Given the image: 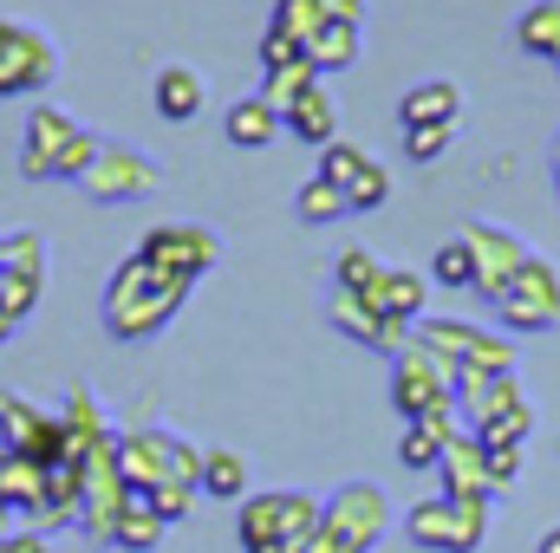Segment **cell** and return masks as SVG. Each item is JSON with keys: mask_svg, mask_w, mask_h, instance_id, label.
<instances>
[{"mask_svg": "<svg viewBox=\"0 0 560 553\" xmlns=\"http://www.w3.org/2000/svg\"><path fill=\"white\" fill-rule=\"evenodd\" d=\"M0 242H7V274L46 280V235H39V228H13V235H0Z\"/></svg>", "mask_w": 560, "mask_h": 553, "instance_id": "35", "label": "cell"}, {"mask_svg": "<svg viewBox=\"0 0 560 553\" xmlns=\"http://www.w3.org/2000/svg\"><path fill=\"white\" fill-rule=\"evenodd\" d=\"M59 423H66V462H79V469H85V456L112 436V423H105V411H98L92 391H72L66 411H59Z\"/></svg>", "mask_w": 560, "mask_h": 553, "instance_id": "24", "label": "cell"}, {"mask_svg": "<svg viewBox=\"0 0 560 553\" xmlns=\"http://www.w3.org/2000/svg\"><path fill=\"white\" fill-rule=\"evenodd\" d=\"M85 125L72 118V111H59V105H33L26 111V131H20V176L26 183H52V169H59V156L72 150V138H79Z\"/></svg>", "mask_w": 560, "mask_h": 553, "instance_id": "14", "label": "cell"}, {"mask_svg": "<svg viewBox=\"0 0 560 553\" xmlns=\"http://www.w3.org/2000/svg\"><path fill=\"white\" fill-rule=\"evenodd\" d=\"M7 521H13V502H7V495H0V534H13V528H7Z\"/></svg>", "mask_w": 560, "mask_h": 553, "instance_id": "47", "label": "cell"}, {"mask_svg": "<svg viewBox=\"0 0 560 553\" xmlns=\"http://www.w3.org/2000/svg\"><path fill=\"white\" fill-rule=\"evenodd\" d=\"M156 176H163V169H156L143 150L105 143V150H98V163L85 169V183H79V189H85L98 209H118V202H138V196H150V189H156Z\"/></svg>", "mask_w": 560, "mask_h": 553, "instance_id": "13", "label": "cell"}, {"mask_svg": "<svg viewBox=\"0 0 560 553\" xmlns=\"http://www.w3.org/2000/svg\"><path fill=\"white\" fill-rule=\"evenodd\" d=\"M189 286L196 280L183 274H163V268H150L143 255H131L118 274H112V286H105V332L112 339H156L170 319H176V306L189 299Z\"/></svg>", "mask_w": 560, "mask_h": 553, "instance_id": "1", "label": "cell"}, {"mask_svg": "<svg viewBox=\"0 0 560 553\" xmlns=\"http://www.w3.org/2000/svg\"><path fill=\"white\" fill-rule=\"evenodd\" d=\"M326 521V502L300 495V489H261L242 502L235 528H242V553H293L300 541H313Z\"/></svg>", "mask_w": 560, "mask_h": 553, "instance_id": "2", "label": "cell"}, {"mask_svg": "<svg viewBox=\"0 0 560 553\" xmlns=\"http://www.w3.org/2000/svg\"><path fill=\"white\" fill-rule=\"evenodd\" d=\"M392 411L405 416V423L456 411V372H450L436 352H423L418 339L392 358Z\"/></svg>", "mask_w": 560, "mask_h": 553, "instance_id": "4", "label": "cell"}, {"mask_svg": "<svg viewBox=\"0 0 560 553\" xmlns=\"http://www.w3.org/2000/svg\"><path fill=\"white\" fill-rule=\"evenodd\" d=\"M405 534L423 553H476L489 541V502H456V495H430L405 515Z\"/></svg>", "mask_w": 560, "mask_h": 553, "instance_id": "5", "label": "cell"}, {"mask_svg": "<svg viewBox=\"0 0 560 553\" xmlns=\"http://www.w3.org/2000/svg\"><path fill=\"white\" fill-rule=\"evenodd\" d=\"M326 20H332V13H326V0H275V20H268V26L306 46V39L326 26Z\"/></svg>", "mask_w": 560, "mask_h": 553, "instance_id": "33", "label": "cell"}, {"mask_svg": "<svg viewBox=\"0 0 560 553\" xmlns=\"http://www.w3.org/2000/svg\"><path fill=\"white\" fill-rule=\"evenodd\" d=\"M287 125H280V111L261 98V92H248V98H235L229 105V118H222V138L235 143V150H268Z\"/></svg>", "mask_w": 560, "mask_h": 553, "instance_id": "22", "label": "cell"}, {"mask_svg": "<svg viewBox=\"0 0 560 553\" xmlns=\"http://www.w3.org/2000/svg\"><path fill=\"white\" fill-rule=\"evenodd\" d=\"M293 209H300V222H313V228H326V222H339V215H352V202H346V189L339 183H326L319 169L300 183V196H293Z\"/></svg>", "mask_w": 560, "mask_h": 553, "instance_id": "30", "label": "cell"}, {"mask_svg": "<svg viewBox=\"0 0 560 553\" xmlns=\"http://www.w3.org/2000/svg\"><path fill=\"white\" fill-rule=\"evenodd\" d=\"M555 189H560V138H555Z\"/></svg>", "mask_w": 560, "mask_h": 553, "instance_id": "49", "label": "cell"}, {"mask_svg": "<svg viewBox=\"0 0 560 553\" xmlns=\"http://www.w3.org/2000/svg\"><path fill=\"white\" fill-rule=\"evenodd\" d=\"M378 274H385V261L372 248H339V261H332V286L339 293H372Z\"/></svg>", "mask_w": 560, "mask_h": 553, "instance_id": "34", "label": "cell"}, {"mask_svg": "<svg viewBox=\"0 0 560 553\" xmlns=\"http://www.w3.org/2000/svg\"><path fill=\"white\" fill-rule=\"evenodd\" d=\"M196 495H202L196 482H156V489H150L143 502H150V515H156L163 528H176V521H189V508H196Z\"/></svg>", "mask_w": 560, "mask_h": 553, "instance_id": "37", "label": "cell"}, {"mask_svg": "<svg viewBox=\"0 0 560 553\" xmlns=\"http://www.w3.org/2000/svg\"><path fill=\"white\" fill-rule=\"evenodd\" d=\"M163 534H170V528H163V521H156V515H150V502H131V508H125V521H118V534H112V548H125V553H156V541H163Z\"/></svg>", "mask_w": 560, "mask_h": 553, "instance_id": "32", "label": "cell"}, {"mask_svg": "<svg viewBox=\"0 0 560 553\" xmlns=\"http://www.w3.org/2000/svg\"><path fill=\"white\" fill-rule=\"evenodd\" d=\"M170 456H176V436L170 430H150V423H131L118 430V462H125V482L150 495L163 475H170Z\"/></svg>", "mask_w": 560, "mask_h": 553, "instance_id": "18", "label": "cell"}, {"mask_svg": "<svg viewBox=\"0 0 560 553\" xmlns=\"http://www.w3.org/2000/svg\"><path fill=\"white\" fill-rule=\"evenodd\" d=\"M326 319H332L346 339H359L365 352H385V358H398V352L411 345V332H418V326H398V319H385V313H378L365 293H339V286H332V299H326Z\"/></svg>", "mask_w": 560, "mask_h": 553, "instance_id": "15", "label": "cell"}, {"mask_svg": "<svg viewBox=\"0 0 560 553\" xmlns=\"http://www.w3.org/2000/svg\"><path fill=\"white\" fill-rule=\"evenodd\" d=\"M430 280H436V286H456V293H463V286H476V255H469V242H463V235H456V242H443V248L430 255Z\"/></svg>", "mask_w": 560, "mask_h": 553, "instance_id": "36", "label": "cell"}, {"mask_svg": "<svg viewBox=\"0 0 560 553\" xmlns=\"http://www.w3.org/2000/svg\"><path fill=\"white\" fill-rule=\"evenodd\" d=\"M52 72H59V46L26 20H0V98L46 92Z\"/></svg>", "mask_w": 560, "mask_h": 553, "instance_id": "9", "label": "cell"}, {"mask_svg": "<svg viewBox=\"0 0 560 553\" xmlns=\"http://www.w3.org/2000/svg\"><path fill=\"white\" fill-rule=\"evenodd\" d=\"M150 105H156V118L189 125V118L202 111V72H196V66H163V72L150 79Z\"/></svg>", "mask_w": 560, "mask_h": 553, "instance_id": "23", "label": "cell"}, {"mask_svg": "<svg viewBox=\"0 0 560 553\" xmlns=\"http://www.w3.org/2000/svg\"><path fill=\"white\" fill-rule=\"evenodd\" d=\"M293 59H306V46H300V39H287V33H275V26H268V33H261V66L275 72V66H293Z\"/></svg>", "mask_w": 560, "mask_h": 553, "instance_id": "43", "label": "cell"}, {"mask_svg": "<svg viewBox=\"0 0 560 553\" xmlns=\"http://www.w3.org/2000/svg\"><path fill=\"white\" fill-rule=\"evenodd\" d=\"M0 553H52V541L39 528H20V534H0Z\"/></svg>", "mask_w": 560, "mask_h": 553, "instance_id": "44", "label": "cell"}, {"mask_svg": "<svg viewBox=\"0 0 560 553\" xmlns=\"http://www.w3.org/2000/svg\"><path fill=\"white\" fill-rule=\"evenodd\" d=\"M319 85V72H313V59H293V66H275L268 79H261V98L275 105V111H287L293 98H306Z\"/></svg>", "mask_w": 560, "mask_h": 553, "instance_id": "31", "label": "cell"}, {"mask_svg": "<svg viewBox=\"0 0 560 553\" xmlns=\"http://www.w3.org/2000/svg\"><path fill=\"white\" fill-rule=\"evenodd\" d=\"M39 293H46V280H20V274H7V280H0V313H7L13 326H20V319H26V313L39 306Z\"/></svg>", "mask_w": 560, "mask_h": 553, "instance_id": "39", "label": "cell"}, {"mask_svg": "<svg viewBox=\"0 0 560 553\" xmlns=\"http://www.w3.org/2000/svg\"><path fill=\"white\" fill-rule=\"evenodd\" d=\"M0 449L7 456H33V462H66V423L59 411L20 398V391H0Z\"/></svg>", "mask_w": 560, "mask_h": 553, "instance_id": "10", "label": "cell"}, {"mask_svg": "<svg viewBox=\"0 0 560 553\" xmlns=\"http://www.w3.org/2000/svg\"><path fill=\"white\" fill-rule=\"evenodd\" d=\"M359 39H365V26H352V20H326V26L306 39L313 72H319V79H326V72H346V66L359 59Z\"/></svg>", "mask_w": 560, "mask_h": 553, "instance_id": "27", "label": "cell"}, {"mask_svg": "<svg viewBox=\"0 0 560 553\" xmlns=\"http://www.w3.org/2000/svg\"><path fill=\"white\" fill-rule=\"evenodd\" d=\"M7 332H13V319H7V313H0V345H7Z\"/></svg>", "mask_w": 560, "mask_h": 553, "instance_id": "48", "label": "cell"}, {"mask_svg": "<svg viewBox=\"0 0 560 553\" xmlns=\"http://www.w3.org/2000/svg\"><path fill=\"white\" fill-rule=\"evenodd\" d=\"M418 339L423 352H436L450 372H515V339L509 332H489L476 319H418Z\"/></svg>", "mask_w": 560, "mask_h": 553, "instance_id": "3", "label": "cell"}, {"mask_svg": "<svg viewBox=\"0 0 560 553\" xmlns=\"http://www.w3.org/2000/svg\"><path fill=\"white\" fill-rule=\"evenodd\" d=\"M502 332H555L560 326V268L528 255V268L509 280V293L495 299Z\"/></svg>", "mask_w": 560, "mask_h": 553, "instance_id": "8", "label": "cell"}, {"mask_svg": "<svg viewBox=\"0 0 560 553\" xmlns=\"http://www.w3.org/2000/svg\"><path fill=\"white\" fill-rule=\"evenodd\" d=\"M98 150H105V143L92 138V131H79V138H72V150L59 156V169H52V183H85V169L98 163Z\"/></svg>", "mask_w": 560, "mask_h": 553, "instance_id": "40", "label": "cell"}, {"mask_svg": "<svg viewBox=\"0 0 560 553\" xmlns=\"http://www.w3.org/2000/svg\"><path fill=\"white\" fill-rule=\"evenodd\" d=\"M515 46L528 59H548L560 72V0H535L522 20H515Z\"/></svg>", "mask_w": 560, "mask_h": 553, "instance_id": "26", "label": "cell"}, {"mask_svg": "<svg viewBox=\"0 0 560 553\" xmlns=\"http://www.w3.org/2000/svg\"><path fill=\"white\" fill-rule=\"evenodd\" d=\"M293 553H352V548H346L339 534H326V528H319L313 541H300V548H293Z\"/></svg>", "mask_w": 560, "mask_h": 553, "instance_id": "45", "label": "cell"}, {"mask_svg": "<svg viewBox=\"0 0 560 553\" xmlns=\"http://www.w3.org/2000/svg\"><path fill=\"white\" fill-rule=\"evenodd\" d=\"M463 242H469V255H476V293L495 306L502 293H509V280L528 268V242L515 235V228H502V222H469L463 228Z\"/></svg>", "mask_w": 560, "mask_h": 553, "instance_id": "12", "label": "cell"}, {"mask_svg": "<svg viewBox=\"0 0 560 553\" xmlns=\"http://www.w3.org/2000/svg\"><path fill=\"white\" fill-rule=\"evenodd\" d=\"M436 495H456V502H489L495 495V482H489V449H482V436L476 430H463V436H450V449H443V462H436Z\"/></svg>", "mask_w": 560, "mask_h": 553, "instance_id": "17", "label": "cell"}, {"mask_svg": "<svg viewBox=\"0 0 560 553\" xmlns=\"http://www.w3.org/2000/svg\"><path fill=\"white\" fill-rule=\"evenodd\" d=\"M450 436H463L456 411H450V416H423V423H405V436H398V462H405V469H436V462H443V449H450Z\"/></svg>", "mask_w": 560, "mask_h": 553, "instance_id": "25", "label": "cell"}, {"mask_svg": "<svg viewBox=\"0 0 560 553\" xmlns=\"http://www.w3.org/2000/svg\"><path fill=\"white\" fill-rule=\"evenodd\" d=\"M0 462H7V449H0Z\"/></svg>", "mask_w": 560, "mask_h": 553, "instance_id": "51", "label": "cell"}, {"mask_svg": "<svg viewBox=\"0 0 560 553\" xmlns=\"http://www.w3.org/2000/svg\"><path fill=\"white\" fill-rule=\"evenodd\" d=\"M528 430H535V404H528V411L495 416V423H482L476 436H482V443H528Z\"/></svg>", "mask_w": 560, "mask_h": 553, "instance_id": "42", "label": "cell"}, {"mask_svg": "<svg viewBox=\"0 0 560 553\" xmlns=\"http://www.w3.org/2000/svg\"><path fill=\"white\" fill-rule=\"evenodd\" d=\"M385 319H398V326H418L423 306H430V274H411V268H385L378 286L365 293Z\"/></svg>", "mask_w": 560, "mask_h": 553, "instance_id": "19", "label": "cell"}, {"mask_svg": "<svg viewBox=\"0 0 560 553\" xmlns=\"http://www.w3.org/2000/svg\"><path fill=\"white\" fill-rule=\"evenodd\" d=\"M482 449H489V482L515 489L522 482V443H482Z\"/></svg>", "mask_w": 560, "mask_h": 553, "instance_id": "41", "label": "cell"}, {"mask_svg": "<svg viewBox=\"0 0 560 553\" xmlns=\"http://www.w3.org/2000/svg\"><path fill=\"white\" fill-rule=\"evenodd\" d=\"M202 495L209 502H248V462L235 449H209L202 456Z\"/></svg>", "mask_w": 560, "mask_h": 553, "instance_id": "29", "label": "cell"}, {"mask_svg": "<svg viewBox=\"0 0 560 553\" xmlns=\"http://www.w3.org/2000/svg\"><path fill=\"white\" fill-rule=\"evenodd\" d=\"M46 475H52V469L33 462V456H7V462H0V495L13 502V515H26V521L39 515V502H46Z\"/></svg>", "mask_w": 560, "mask_h": 553, "instance_id": "28", "label": "cell"}, {"mask_svg": "<svg viewBox=\"0 0 560 553\" xmlns=\"http://www.w3.org/2000/svg\"><path fill=\"white\" fill-rule=\"evenodd\" d=\"M456 411L469 416V430H482L509 411H528V391L515 372H456Z\"/></svg>", "mask_w": 560, "mask_h": 553, "instance_id": "16", "label": "cell"}, {"mask_svg": "<svg viewBox=\"0 0 560 553\" xmlns=\"http://www.w3.org/2000/svg\"><path fill=\"white\" fill-rule=\"evenodd\" d=\"M535 553H560V528H548V534H541V548Z\"/></svg>", "mask_w": 560, "mask_h": 553, "instance_id": "46", "label": "cell"}, {"mask_svg": "<svg viewBox=\"0 0 560 553\" xmlns=\"http://www.w3.org/2000/svg\"><path fill=\"white\" fill-rule=\"evenodd\" d=\"M0 280H7V242H0Z\"/></svg>", "mask_w": 560, "mask_h": 553, "instance_id": "50", "label": "cell"}, {"mask_svg": "<svg viewBox=\"0 0 560 553\" xmlns=\"http://www.w3.org/2000/svg\"><path fill=\"white\" fill-rule=\"evenodd\" d=\"M138 502V489L125 482V462H118V430L85 456V508H79V528L92 534V541H105L112 548V534H118V521H125V508Z\"/></svg>", "mask_w": 560, "mask_h": 553, "instance_id": "6", "label": "cell"}, {"mask_svg": "<svg viewBox=\"0 0 560 553\" xmlns=\"http://www.w3.org/2000/svg\"><path fill=\"white\" fill-rule=\"evenodd\" d=\"M326 534H339L352 553H372L385 541V528H392V495L378 489V482H339L332 495H326V521H319Z\"/></svg>", "mask_w": 560, "mask_h": 553, "instance_id": "7", "label": "cell"}, {"mask_svg": "<svg viewBox=\"0 0 560 553\" xmlns=\"http://www.w3.org/2000/svg\"><path fill=\"white\" fill-rule=\"evenodd\" d=\"M138 255L150 268H163V274L202 280L222 261V242H215V228H202V222H156V228H143Z\"/></svg>", "mask_w": 560, "mask_h": 553, "instance_id": "11", "label": "cell"}, {"mask_svg": "<svg viewBox=\"0 0 560 553\" xmlns=\"http://www.w3.org/2000/svg\"><path fill=\"white\" fill-rule=\"evenodd\" d=\"M450 138H456V125H411V131H405V156H411V163H436V156L450 150Z\"/></svg>", "mask_w": 560, "mask_h": 553, "instance_id": "38", "label": "cell"}, {"mask_svg": "<svg viewBox=\"0 0 560 553\" xmlns=\"http://www.w3.org/2000/svg\"><path fill=\"white\" fill-rule=\"evenodd\" d=\"M456 118H463V85H450V79H423V85H411L398 98V131H411V125H456Z\"/></svg>", "mask_w": 560, "mask_h": 553, "instance_id": "20", "label": "cell"}, {"mask_svg": "<svg viewBox=\"0 0 560 553\" xmlns=\"http://www.w3.org/2000/svg\"><path fill=\"white\" fill-rule=\"evenodd\" d=\"M280 125H287V138H300L306 150H326V143L339 138V105L326 98V85H313L306 98H293L280 111Z\"/></svg>", "mask_w": 560, "mask_h": 553, "instance_id": "21", "label": "cell"}]
</instances>
